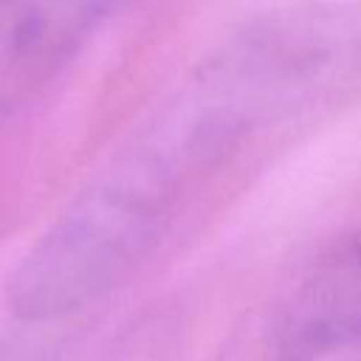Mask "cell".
Masks as SVG:
<instances>
[{"label":"cell","mask_w":361,"mask_h":361,"mask_svg":"<svg viewBox=\"0 0 361 361\" xmlns=\"http://www.w3.org/2000/svg\"><path fill=\"white\" fill-rule=\"evenodd\" d=\"M361 338V228L293 285L271 322L279 361H319Z\"/></svg>","instance_id":"cell-1"},{"label":"cell","mask_w":361,"mask_h":361,"mask_svg":"<svg viewBox=\"0 0 361 361\" xmlns=\"http://www.w3.org/2000/svg\"><path fill=\"white\" fill-rule=\"evenodd\" d=\"M124 0H0V107L39 87Z\"/></svg>","instance_id":"cell-2"}]
</instances>
